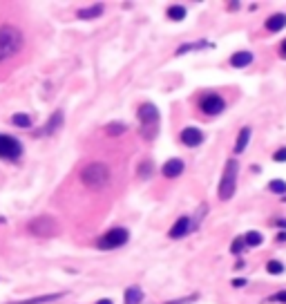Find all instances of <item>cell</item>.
Listing matches in <instances>:
<instances>
[{
    "mask_svg": "<svg viewBox=\"0 0 286 304\" xmlns=\"http://www.w3.org/2000/svg\"><path fill=\"white\" fill-rule=\"evenodd\" d=\"M20 154H23V144L16 139V136L0 134V159L16 161Z\"/></svg>",
    "mask_w": 286,
    "mask_h": 304,
    "instance_id": "7",
    "label": "cell"
},
{
    "mask_svg": "<svg viewBox=\"0 0 286 304\" xmlns=\"http://www.w3.org/2000/svg\"><path fill=\"white\" fill-rule=\"evenodd\" d=\"M224 108H226V101L219 94H206L202 98V112L206 114H219L224 112Z\"/></svg>",
    "mask_w": 286,
    "mask_h": 304,
    "instance_id": "8",
    "label": "cell"
},
{
    "mask_svg": "<svg viewBox=\"0 0 286 304\" xmlns=\"http://www.w3.org/2000/svg\"><path fill=\"white\" fill-rule=\"evenodd\" d=\"M27 231L36 235V237H54V235L60 233V226L54 217H47V215H40V217H34L32 221L27 224Z\"/></svg>",
    "mask_w": 286,
    "mask_h": 304,
    "instance_id": "5",
    "label": "cell"
},
{
    "mask_svg": "<svg viewBox=\"0 0 286 304\" xmlns=\"http://www.w3.org/2000/svg\"><path fill=\"white\" fill-rule=\"evenodd\" d=\"M143 300V291L139 287H130L125 289V304H139Z\"/></svg>",
    "mask_w": 286,
    "mask_h": 304,
    "instance_id": "18",
    "label": "cell"
},
{
    "mask_svg": "<svg viewBox=\"0 0 286 304\" xmlns=\"http://www.w3.org/2000/svg\"><path fill=\"white\" fill-rule=\"evenodd\" d=\"M81 181L87 186V188L101 190L109 184V168L101 161H94V164H87L81 170Z\"/></svg>",
    "mask_w": 286,
    "mask_h": 304,
    "instance_id": "2",
    "label": "cell"
},
{
    "mask_svg": "<svg viewBox=\"0 0 286 304\" xmlns=\"http://www.w3.org/2000/svg\"><path fill=\"white\" fill-rule=\"evenodd\" d=\"M233 287H237V289L246 287V280H244V277H237V280H233Z\"/></svg>",
    "mask_w": 286,
    "mask_h": 304,
    "instance_id": "30",
    "label": "cell"
},
{
    "mask_svg": "<svg viewBox=\"0 0 286 304\" xmlns=\"http://www.w3.org/2000/svg\"><path fill=\"white\" fill-rule=\"evenodd\" d=\"M275 226H279V228H286V219H282V217H277L275 221H273Z\"/></svg>",
    "mask_w": 286,
    "mask_h": 304,
    "instance_id": "31",
    "label": "cell"
},
{
    "mask_svg": "<svg viewBox=\"0 0 286 304\" xmlns=\"http://www.w3.org/2000/svg\"><path fill=\"white\" fill-rule=\"evenodd\" d=\"M277 241H286V233H279L277 235Z\"/></svg>",
    "mask_w": 286,
    "mask_h": 304,
    "instance_id": "34",
    "label": "cell"
},
{
    "mask_svg": "<svg viewBox=\"0 0 286 304\" xmlns=\"http://www.w3.org/2000/svg\"><path fill=\"white\" fill-rule=\"evenodd\" d=\"M181 141L188 148H197L204 141V132L199 128H186V130H181Z\"/></svg>",
    "mask_w": 286,
    "mask_h": 304,
    "instance_id": "10",
    "label": "cell"
},
{
    "mask_svg": "<svg viewBox=\"0 0 286 304\" xmlns=\"http://www.w3.org/2000/svg\"><path fill=\"white\" fill-rule=\"evenodd\" d=\"M139 175L145 177V179H148V177L152 175V164H150V161H143L141 168H139Z\"/></svg>",
    "mask_w": 286,
    "mask_h": 304,
    "instance_id": "26",
    "label": "cell"
},
{
    "mask_svg": "<svg viewBox=\"0 0 286 304\" xmlns=\"http://www.w3.org/2000/svg\"><path fill=\"white\" fill-rule=\"evenodd\" d=\"M65 293H50V295H36V297H29V300H16V302H9V304H47V302H54V300H60Z\"/></svg>",
    "mask_w": 286,
    "mask_h": 304,
    "instance_id": "13",
    "label": "cell"
},
{
    "mask_svg": "<svg viewBox=\"0 0 286 304\" xmlns=\"http://www.w3.org/2000/svg\"><path fill=\"white\" fill-rule=\"evenodd\" d=\"M248 141H251V128L244 126L239 130V134H237V141H235V152L237 154H241L246 150V146H248Z\"/></svg>",
    "mask_w": 286,
    "mask_h": 304,
    "instance_id": "14",
    "label": "cell"
},
{
    "mask_svg": "<svg viewBox=\"0 0 286 304\" xmlns=\"http://www.w3.org/2000/svg\"><path fill=\"white\" fill-rule=\"evenodd\" d=\"M284 201H286V195H284Z\"/></svg>",
    "mask_w": 286,
    "mask_h": 304,
    "instance_id": "36",
    "label": "cell"
},
{
    "mask_svg": "<svg viewBox=\"0 0 286 304\" xmlns=\"http://www.w3.org/2000/svg\"><path fill=\"white\" fill-rule=\"evenodd\" d=\"M204 47H208V43H188V45H181L177 49V54H186V52H190V49H204Z\"/></svg>",
    "mask_w": 286,
    "mask_h": 304,
    "instance_id": "24",
    "label": "cell"
},
{
    "mask_svg": "<svg viewBox=\"0 0 286 304\" xmlns=\"http://www.w3.org/2000/svg\"><path fill=\"white\" fill-rule=\"evenodd\" d=\"M237 172H239L237 161L235 159H228L226 161V168H224V175H222V181H219V199H222V201L233 199L235 184H237Z\"/></svg>",
    "mask_w": 286,
    "mask_h": 304,
    "instance_id": "3",
    "label": "cell"
},
{
    "mask_svg": "<svg viewBox=\"0 0 286 304\" xmlns=\"http://www.w3.org/2000/svg\"><path fill=\"white\" fill-rule=\"evenodd\" d=\"M168 18L170 21H174V23L184 21L186 18V7L184 5H172V7H168Z\"/></svg>",
    "mask_w": 286,
    "mask_h": 304,
    "instance_id": "19",
    "label": "cell"
},
{
    "mask_svg": "<svg viewBox=\"0 0 286 304\" xmlns=\"http://www.w3.org/2000/svg\"><path fill=\"white\" fill-rule=\"evenodd\" d=\"M125 123H119V121H114V123H107L105 126V132L109 134V136H119V134H123L125 132Z\"/></svg>",
    "mask_w": 286,
    "mask_h": 304,
    "instance_id": "22",
    "label": "cell"
},
{
    "mask_svg": "<svg viewBox=\"0 0 286 304\" xmlns=\"http://www.w3.org/2000/svg\"><path fill=\"white\" fill-rule=\"evenodd\" d=\"M23 32L14 25H3L0 27V63L11 56H16L23 47Z\"/></svg>",
    "mask_w": 286,
    "mask_h": 304,
    "instance_id": "1",
    "label": "cell"
},
{
    "mask_svg": "<svg viewBox=\"0 0 286 304\" xmlns=\"http://www.w3.org/2000/svg\"><path fill=\"white\" fill-rule=\"evenodd\" d=\"M266 271L273 273V275H279V273H284V264L277 262V259H271V262L266 264Z\"/></svg>",
    "mask_w": 286,
    "mask_h": 304,
    "instance_id": "25",
    "label": "cell"
},
{
    "mask_svg": "<svg viewBox=\"0 0 286 304\" xmlns=\"http://www.w3.org/2000/svg\"><path fill=\"white\" fill-rule=\"evenodd\" d=\"M161 172H163L166 177H170V179H172V177H179L181 172H184V161H181V159H168L166 164H163Z\"/></svg>",
    "mask_w": 286,
    "mask_h": 304,
    "instance_id": "12",
    "label": "cell"
},
{
    "mask_svg": "<svg viewBox=\"0 0 286 304\" xmlns=\"http://www.w3.org/2000/svg\"><path fill=\"white\" fill-rule=\"evenodd\" d=\"M253 63V54L251 52H235L233 56H230V65L233 67H246Z\"/></svg>",
    "mask_w": 286,
    "mask_h": 304,
    "instance_id": "16",
    "label": "cell"
},
{
    "mask_svg": "<svg viewBox=\"0 0 286 304\" xmlns=\"http://www.w3.org/2000/svg\"><path fill=\"white\" fill-rule=\"evenodd\" d=\"M286 27V14H273L269 21H266V29L269 32H282V29Z\"/></svg>",
    "mask_w": 286,
    "mask_h": 304,
    "instance_id": "15",
    "label": "cell"
},
{
    "mask_svg": "<svg viewBox=\"0 0 286 304\" xmlns=\"http://www.w3.org/2000/svg\"><path fill=\"white\" fill-rule=\"evenodd\" d=\"M11 123H14L16 128L27 130V128H32V116H29V114H23V112H18V114L11 116Z\"/></svg>",
    "mask_w": 286,
    "mask_h": 304,
    "instance_id": "20",
    "label": "cell"
},
{
    "mask_svg": "<svg viewBox=\"0 0 286 304\" xmlns=\"http://www.w3.org/2000/svg\"><path fill=\"white\" fill-rule=\"evenodd\" d=\"M63 123H65V114H63V110H56L52 116H50V121L45 123V126L40 128V136H50V134H54V132H58L60 128H63Z\"/></svg>",
    "mask_w": 286,
    "mask_h": 304,
    "instance_id": "9",
    "label": "cell"
},
{
    "mask_svg": "<svg viewBox=\"0 0 286 304\" xmlns=\"http://www.w3.org/2000/svg\"><path fill=\"white\" fill-rule=\"evenodd\" d=\"M241 239H244V244H246V246H259L261 241H264V237H261V233H257V231L246 233Z\"/></svg>",
    "mask_w": 286,
    "mask_h": 304,
    "instance_id": "21",
    "label": "cell"
},
{
    "mask_svg": "<svg viewBox=\"0 0 286 304\" xmlns=\"http://www.w3.org/2000/svg\"><path fill=\"white\" fill-rule=\"evenodd\" d=\"M273 159L275 161H286V148H279V150L273 154Z\"/></svg>",
    "mask_w": 286,
    "mask_h": 304,
    "instance_id": "29",
    "label": "cell"
},
{
    "mask_svg": "<svg viewBox=\"0 0 286 304\" xmlns=\"http://www.w3.org/2000/svg\"><path fill=\"white\" fill-rule=\"evenodd\" d=\"M139 121H141V134L145 139H155L157 134V123H159V110H157V105L152 103H143L141 108H139Z\"/></svg>",
    "mask_w": 286,
    "mask_h": 304,
    "instance_id": "4",
    "label": "cell"
},
{
    "mask_svg": "<svg viewBox=\"0 0 286 304\" xmlns=\"http://www.w3.org/2000/svg\"><path fill=\"white\" fill-rule=\"evenodd\" d=\"M269 190L275 192V195H286V181L284 179H273L269 184Z\"/></svg>",
    "mask_w": 286,
    "mask_h": 304,
    "instance_id": "23",
    "label": "cell"
},
{
    "mask_svg": "<svg viewBox=\"0 0 286 304\" xmlns=\"http://www.w3.org/2000/svg\"><path fill=\"white\" fill-rule=\"evenodd\" d=\"M96 304H112V300H107V297H105V300H99Z\"/></svg>",
    "mask_w": 286,
    "mask_h": 304,
    "instance_id": "35",
    "label": "cell"
},
{
    "mask_svg": "<svg viewBox=\"0 0 286 304\" xmlns=\"http://www.w3.org/2000/svg\"><path fill=\"white\" fill-rule=\"evenodd\" d=\"M194 297H197V295H190V297H188V300H177V302H168V304H186V302H192V300H194Z\"/></svg>",
    "mask_w": 286,
    "mask_h": 304,
    "instance_id": "32",
    "label": "cell"
},
{
    "mask_svg": "<svg viewBox=\"0 0 286 304\" xmlns=\"http://www.w3.org/2000/svg\"><path fill=\"white\" fill-rule=\"evenodd\" d=\"M127 237H130V233H127L125 228H112V231H107L105 235H101L96 244H99V248H103V251H109V248L123 246Z\"/></svg>",
    "mask_w": 286,
    "mask_h": 304,
    "instance_id": "6",
    "label": "cell"
},
{
    "mask_svg": "<svg viewBox=\"0 0 286 304\" xmlns=\"http://www.w3.org/2000/svg\"><path fill=\"white\" fill-rule=\"evenodd\" d=\"M190 231V217H179L177 221H174V226L170 228V237L172 239H179V237H184V235Z\"/></svg>",
    "mask_w": 286,
    "mask_h": 304,
    "instance_id": "11",
    "label": "cell"
},
{
    "mask_svg": "<svg viewBox=\"0 0 286 304\" xmlns=\"http://www.w3.org/2000/svg\"><path fill=\"white\" fill-rule=\"evenodd\" d=\"M279 52H282V56H284V58H286V40H284V43H282V47H279Z\"/></svg>",
    "mask_w": 286,
    "mask_h": 304,
    "instance_id": "33",
    "label": "cell"
},
{
    "mask_svg": "<svg viewBox=\"0 0 286 304\" xmlns=\"http://www.w3.org/2000/svg\"><path fill=\"white\" fill-rule=\"evenodd\" d=\"M244 246H246V244H244V239H241V237H237V239L233 241V246H230V251H233L235 255H239V253L244 251Z\"/></svg>",
    "mask_w": 286,
    "mask_h": 304,
    "instance_id": "27",
    "label": "cell"
},
{
    "mask_svg": "<svg viewBox=\"0 0 286 304\" xmlns=\"http://www.w3.org/2000/svg\"><path fill=\"white\" fill-rule=\"evenodd\" d=\"M103 14V5H92V7H87V9H78V18L81 21H92V18H99Z\"/></svg>",
    "mask_w": 286,
    "mask_h": 304,
    "instance_id": "17",
    "label": "cell"
},
{
    "mask_svg": "<svg viewBox=\"0 0 286 304\" xmlns=\"http://www.w3.org/2000/svg\"><path fill=\"white\" fill-rule=\"evenodd\" d=\"M271 302H286V289L284 291H279V293H275L271 297Z\"/></svg>",
    "mask_w": 286,
    "mask_h": 304,
    "instance_id": "28",
    "label": "cell"
}]
</instances>
